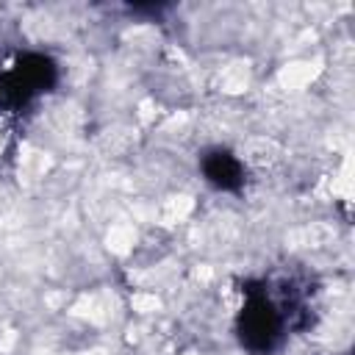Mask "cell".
<instances>
[{
    "label": "cell",
    "mask_w": 355,
    "mask_h": 355,
    "mask_svg": "<svg viewBox=\"0 0 355 355\" xmlns=\"http://www.w3.org/2000/svg\"><path fill=\"white\" fill-rule=\"evenodd\" d=\"M236 336L252 355H272L286 336V319L266 283H244V308L236 319Z\"/></svg>",
    "instance_id": "obj_1"
},
{
    "label": "cell",
    "mask_w": 355,
    "mask_h": 355,
    "mask_svg": "<svg viewBox=\"0 0 355 355\" xmlns=\"http://www.w3.org/2000/svg\"><path fill=\"white\" fill-rule=\"evenodd\" d=\"M58 80V67L44 53H19L8 69H0V111L17 114Z\"/></svg>",
    "instance_id": "obj_2"
},
{
    "label": "cell",
    "mask_w": 355,
    "mask_h": 355,
    "mask_svg": "<svg viewBox=\"0 0 355 355\" xmlns=\"http://www.w3.org/2000/svg\"><path fill=\"white\" fill-rule=\"evenodd\" d=\"M200 172L205 178V183L219 189V191H241V186L247 180L244 164L225 147L205 150L200 158Z\"/></svg>",
    "instance_id": "obj_3"
}]
</instances>
